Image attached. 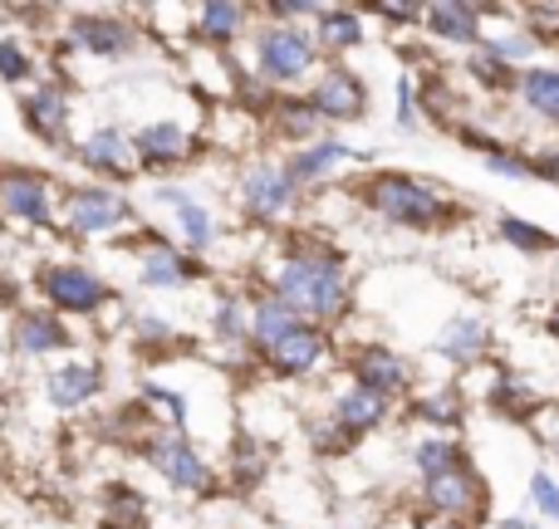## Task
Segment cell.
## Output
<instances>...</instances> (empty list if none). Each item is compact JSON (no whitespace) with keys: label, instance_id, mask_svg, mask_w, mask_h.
<instances>
[{"label":"cell","instance_id":"cell-24","mask_svg":"<svg viewBox=\"0 0 559 529\" xmlns=\"http://www.w3.org/2000/svg\"><path fill=\"white\" fill-rule=\"evenodd\" d=\"M319 45L324 49H358L364 45V20L354 10H324L319 15Z\"/></svg>","mask_w":559,"mask_h":529},{"label":"cell","instance_id":"cell-15","mask_svg":"<svg viewBox=\"0 0 559 529\" xmlns=\"http://www.w3.org/2000/svg\"><path fill=\"white\" fill-rule=\"evenodd\" d=\"M334 417H338V426H344V432H368V426H378L388 417V397L368 393V387H348V393L338 397Z\"/></svg>","mask_w":559,"mask_h":529},{"label":"cell","instance_id":"cell-43","mask_svg":"<svg viewBox=\"0 0 559 529\" xmlns=\"http://www.w3.org/2000/svg\"><path fill=\"white\" fill-rule=\"evenodd\" d=\"M555 338H559V318H555Z\"/></svg>","mask_w":559,"mask_h":529},{"label":"cell","instance_id":"cell-27","mask_svg":"<svg viewBox=\"0 0 559 529\" xmlns=\"http://www.w3.org/2000/svg\"><path fill=\"white\" fill-rule=\"evenodd\" d=\"M84 163L98 167V172H123L128 167V143L114 133V128H104V133H94L84 143Z\"/></svg>","mask_w":559,"mask_h":529},{"label":"cell","instance_id":"cell-10","mask_svg":"<svg viewBox=\"0 0 559 529\" xmlns=\"http://www.w3.org/2000/svg\"><path fill=\"white\" fill-rule=\"evenodd\" d=\"M324 353H329L324 328L299 324V328H289V334L271 348V363L280 368V373H309V368H314Z\"/></svg>","mask_w":559,"mask_h":529},{"label":"cell","instance_id":"cell-39","mask_svg":"<svg viewBox=\"0 0 559 529\" xmlns=\"http://www.w3.org/2000/svg\"><path fill=\"white\" fill-rule=\"evenodd\" d=\"M108 501H118V515H123V520H138V515H143V501H138L133 491H114Z\"/></svg>","mask_w":559,"mask_h":529},{"label":"cell","instance_id":"cell-36","mask_svg":"<svg viewBox=\"0 0 559 529\" xmlns=\"http://www.w3.org/2000/svg\"><path fill=\"white\" fill-rule=\"evenodd\" d=\"M531 49H535L531 35H521V39H486V55L501 59V64H506V59H525Z\"/></svg>","mask_w":559,"mask_h":529},{"label":"cell","instance_id":"cell-18","mask_svg":"<svg viewBox=\"0 0 559 529\" xmlns=\"http://www.w3.org/2000/svg\"><path fill=\"white\" fill-rule=\"evenodd\" d=\"M94 393H98V368H88V363H69L49 377V397H55V407H79Z\"/></svg>","mask_w":559,"mask_h":529},{"label":"cell","instance_id":"cell-17","mask_svg":"<svg viewBox=\"0 0 559 529\" xmlns=\"http://www.w3.org/2000/svg\"><path fill=\"white\" fill-rule=\"evenodd\" d=\"M348 147L344 143H334V137H329V143H314V147H305V153H295L289 157V182H314V177H324V172H334L338 163H348Z\"/></svg>","mask_w":559,"mask_h":529},{"label":"cell","instance_id":"cell-19","mask_svg":"<svg viewBox=\"0 0 559 529\" xmlns=\"http://www.w3.org/2000/svg\"><path fill=\"white\" fill-rule=\"evenodd\" d=\"M138 153H143V163H182L187 157V133L177 123H153L138 133Z\"/></svg>","mask_w":559,"mask_h":529},{"label":"cell","instance_id":"cell-34","mask_svg":"<svg viewBox=\"0 0 559 529\" xmlns=\"http://www.w3.org/2000/svg\"><path fill=\"white\" fill-rule=\"evenodd\" d=\"M472 74L481 79V84H491V88H506V84H515V79H511V64H501V59H491V55H486V49H481V55L472 59Z\"/></svg>","mask_w":559,"mask_h":529},{"label":"cell","instance_id":"cell-29","mask_svg":"<svg viewBox=\"0 0 559 529\" xmlns=\"http://www.w3.org/2000/svg\"><path fill=\"white\" fill-rule=\"evenodd\" d=\"M241 20H246L241 5H206V10H202V35L216 39V45H226V39H236Z\"/></svg>","mask_w":559,"mask_h":529},{"label":"cell","instance_id":"cell-7","mask_svg":"<svg viewBox=\"0 0 559 529\" xmlns=\"http://www.w3.org/2000/svg\"><path fill=\"white\" fill-rule=\"evenodd\" d=\"M123 216H128L123 196L104 192V187H84V192L69 196V231H79V236H104V231H114Z\"/></svg>","mask_w":559,"mask_h":529},{"label":"cell","instance_id":"cell-2","mask_svg":"<svg viewBox=\"0 0 559 529\" xmlns=\"http://www.w3.org/2000/svg\"><path fill=\"white\" fill-rule=\"evenodd\" d=\"M364 202L373 206V212H383L388 221L407 226V231H432V226H442L447 216H452V206H447L432 187L417 182V177H403V172H383V177H373V182H364Z\"/></svg>","mask_w":559,"mask_h":529},{"label":"cell","instance_id":"cell-26","mask_svg":"<svg viewBox=\"0 0 559 529\" xmlns=\"http://www.w3.org/2000/svg\"><path fill=\"white\" fill-rule=\"evenodd\" d=\"M202 269H197L192 261H182L177 251H153L143 261V285H157V289H167V285H187V279H197Z\"/></svg>","mask_w":559,"mask_h":529},{"label":"cell","instance_id":"cell-25","mask_svg":"<svg viewBox=\"0 0 559 529\" xmlns=\"http://www.w3.org/2000/svg\"><path fill=\"white\" fill-rule=\"evenodd\" d=\"M289 328H299V314L295 309H285L280 299H265L261 309H255V324H251V334H255V344L271 353V348L280 344V338L289 334Z\"/></svg>","mask_w":559,"mask_h":529},{"label":"cell","instance_id":"cell-35","mask_svg":"<svg viewBox=\"0 0 559 529\" xmlns=\"http://www.w3.org/2000/svg\"><path fill=\"white\" fill-rule=\"evenodd\" d=\"M25 74H29V59L20 55L15 39H5V45H0V79H10V84H15V79H25Z\"/></svg>","mask_w":559,"mask_h":529},{"label":"cell","instance_id":"cell-21","mask_svg":"<svg viewBox=\"0 0 559 529\" xmlns=\"http://www.w3.org/2000/svg\"><path fill=\"white\" fill-rule=\"evenodd\" d=\"M15 348L20 353H49V348H64V324L55 314H25L15 324Z\"/></svg>","mask_w":559,"mask_h":529},{"label":"cell","instance_id":"cell-30","mask_svg":"<svg viewBox=\"0 0 559 529\" xmlns=\"http://www.w3.org/2000/svg\"><path fill=\"white\" fill-rule=\"evenodd\" d=\"M501 236H506L511 245H521V251H535V255H540V251H555V236H545L540 226L521 221V216H506V221H501Z\"/></svg>","mask_w":559,"mask_h":529},{"label":"cell","instance_id":"cell-37","mask_svg":"<svg viewBox=\"0 0 559 529\" xmlns=\"http://www.w3.org/2000/svg\"><path fill=\"white\" fill-rule=\"evenodd\" d=\"M397 123H403V128L417 123V88H413V79H397Z\"/></svg>","mask_w":559,"mask_h":529},{"label":"cell","instance_id":"cell-12","mask_svg":"<svg viewBox=\"0 0 559 529\" xmlns=\"http://www.w3.org/2000/svg\"><path fill=\"white\" fill-rule=\"evenodd\" d=\"M427 25H432V35L452 39V45H476V39H481V10L447 0V5L427 10Z\"/></svg>","mask_w":559,"mask_h":529},{"label":"cell","instance_id":"cell-22","mask_svg":"<svg viewBox=\"0 0 559 529\" xmlns=\"http://www.w3.org/2000/svg\"><path fill=\"white\" fill-rule=\"evenodd\" d=\"M25 118H29V128H35L39 137H59L64 133V123H69L64 94H59V88H35L29 104H25Z\"/></svg>","mask_w":559,"mask_h":529},{"label":"cell","instance_id":"cell-8","mask_svg":"<svg viewBox=\"0 0 559 529\" xmlns=\"http://www.w3.org/2000/svg\"><path fill=\"white\" fill-rule=\"evenodd\" d=\"M147 456H153V466L177 485V491H206V481H212L206 461L182 442V436H163V442H153Z\"/></svg>","mask_w":559,"mask_h":529},{"label":"cell","instance_id":"cell-9","mask_svg":"<svg viewBox=\"0 0 559 529\" xmlns=\"http://www.w3.org/2000/svg\"><path fill=\"white\" fill-rule=\"evenodd\" d=\"M427 505H432L437 515H447V520H462V515H472L476 505H481V481H476L462 461L447 476H432V481H427Z\"/></svg>","mask_w":559,"mask_h":529},{"label":"cell","instance_id":"cell-11","mask_svg":"<svg viewBox=\"0 0 559 529\" xmlns=\"http://www.w3.org/2000/svg\"><path fill=\"white\" fill-rule=\"evenodd\" d=\"M354 373H358V387H368V393H378V397H393L407 387V363L393 348H364Z\"/></svg>","mask_w":559,"mask_h":529},{"label":"cell","instance_id":"cell-3","mask_svg":"<svg viewBox=\"0 0 559 529\" xmlns=\"http://www.w3.org/2000/svg\"><path fill=\"white\" fill-rule=\"evenodd\" d=\"M314 64V39L299 35L295 25H271L261 35V74L275 84H295Z\"/></svg>","mask_w":559,"mask_h":529},{"label":"cell","instance_id":"cell-33","mask_svg":"<svg viewBox=\"0 0 559 529\" xmlns=\"http://www.w3.org/2000/svg\"><path fill=\"white\" fill-rule=\"evenodd\" d=\"M531 501L540 505L545 520H559V485H555L545 471H535V476H531Z\"/></svg>","mask_w":559,"mask_h":529},{"label":"cell","instance_id":"cell-32","mask_svg":"<svg viewBox=\"0 0 559 529\" xmlns=\"http://www.w3.org/2000/svg\"><path fill=\"white\" fill-rule=\"evenodd\" d=\"M417 417H427L432 426H456L462 422V397L442 387V393H432L427 402H417Z\"/></svg>","mask_w":559,"mask_h":529},{"label":"cell","instance_id":"cell-13","mask_svg":"<svg viewBox=\"0 0 559 529\" xmlns=\"http://www.w3.org/2000/svg\"><path fill=\"white\" fill-rule=\"evenodd\" d=\"M0 206H5L10 216H20V221H29V226H49V192H45V182L15 177V182L0 187Z\"/></svg>","mask_w":559,"mask_h":529},{"label":"cell","instance_id":"cell-6","mask_svg":"<svg viewBox=\"0 0 559 529\" xmlns=\"http://www.w3.org/2000/svg\"><path fill=\"white\" fill-rule=\"evenodd\" d=\"M241 202L251 216L275 221V216L289 212V202H295V182H289L285 167H251L241 182Z\"/></svg>","mask_w":559,"mask_h":529},{"label":"cell","instance_id":"cell-4","mask_svg":"<svg viewBox=\"0 0 559 529\" xmlns=\"http://www.w3.org/2000/svg\"><path fill=\"white\" fill-rule=\"evenodd\" d=\"M314 113L319 118H334V123H354V118H364V108H368V88H364V79L354 74V69H344V64H334V69H324V79L314 84Z\"/></svg>","mask_w":559,"mask_h":529},{"label":"cell","instance_id":"cell-28","mask_svg":"<svg viewBox=\"0 0 559 529\" xmlns=\"http://www.w3.org/2000/svg\"><path fill=\"white\" fill-rule=\"evenodd\" d=\"M452 466H462V452H456L447 436H432V442L417 446V471H423V481H432V476H447Z\"/></svg>","mask_w":559,"mask_h":529},{"label":"cell","instance_id":"cell-40","mask_svg":"<svg viewBox=\"0 0 559 529\" xmlns=\"http://www.w3.org/2000/svg\"><path fill=\"white\" fill-rule=\"evenodd\" d=\"M378 15H383V20H393V25H413V20H417V10H413V5H378Z\"/></svg>","mask_w":559,"mask_h":529},{"label":"cell","instance_id":"cell-38","mask_svg":"<svg viewBox=\"0 0 559 529\" xmlns=\"http://www.w3.org/2000/svg\"><path fill=\"white\" fill-rule=\"evenodd\" d=\"M216 334H226V338L241 334V309H236V304H222V314H216Z\"/></svg>","mask_w":559,"mask_h":529},{"label":"cell","instance_id":"cell-31","mask_svg":"<svg viewBox=\"0 0 559 529\" xmlns=\"http://www.w3.org/2000/svg\"><path fill=\"white\" fill-rule=\"evenodd\" d=\"M319 123H324V118L314 113V104H285L280 108V133L285 137H314Z\"/></svg>","mask_w":559,"mask_h":529},{"label":"cell","instance_id":"cell-16","mask_svg":"<svg viewBox=\"0 0 559 529\" xmlns=\"http://www.w3.org/2000/svg\"><path fill=\"white\" fill-rule=\"evenodd\" d=\"M163 202L177 212V226H182V236H187V245H192V251L212 245V236H216V231H212V212H206L202 202H192V196L177 192V187H167Z\"/></svg>","mask_w":559,"mask_h":529},{"label":"cell","instance_id":"cell-14","mask_svg":"<svg viewBox=\"0 0 559 529\" xmlns=\"http://www.w3.org/2000/svg\"><path fill=\"white\" fill-rule=\"evenodd\" d=\"M481 348H486V324L472 314H456L437 338V353L452 358V363H472V358H481Z\"/></svg>","mask_w":559,"mask_h":529},{"label":"cell","instance_id":"cell-5","mask_svg":"<svg viewBox=\"0 0 559 529\" xmlns=\"http://www.w3.org/2000/svg\"><path fill=\"white\" fill-rule=\"evenodd\" d=\"M45 294H49V304L64 309V314H94L108 299V289H104V279L88 275L84 265H55V269H45Z\"/></svg>","mask_w":559,"mask_h":529},{"label":"cell","instance_id":"cell-41","mask_svg":"<svg viewBox=\"0 0 559 529\" xmlns=\"http://www.w3.org/2000/svg\"><path fill=\"white\" fill-rule=\"evenodd\" d=\"M531 172H540V177H550V182H559V157H550V153H545L540 163L531 167Z\"/></svg>","mask_w":559,"mask_h":529},{"label":"cell","instance_id":"cell-42","mask_svg":"<svg viewBox=\"0 0 559 529\" xmlns=\"http://www.w3.org/2000/svg\"><path fill=\"white\" fill-rule=\"evenodd\" d=\"M432 529H462V525H456V520H442V525H432Z\"/></svg>","mask_w":559,"mask_h":529},{"label":"cell","instance_id":"cell-23","mask_svg":"<svg viewBox=\"0 0 559 529\" xmlns=\"http://www.w3.org/2000/svg\"><path fill=\"white\" fill-rule=\"evenodd\" d=\"M521 98L540 118L559 123V69H531V74H521Z\"/></svg>","mask_w":559,"mask_h":529},{"label":"cell","instance_id":"cell-1","mask_svg":"<svg viewBox=\"0 0 559 529\" xmlns=\"http://www.w3.org/2000/svg\"><path fill=\"white\" fill-rule=\"evenodd\" d=\"M275 299L295 314L309 318H338L348 304V279L329 255H289L275 269Z\"/></svg>","mask_w":559,"mask_h":529},{"label":"cell","instance_id":"cell-20","mask_svg":"<svg viewBox=\"0 0 559 529\" xmlns=\"http://www.w3.org/2000/svg\"><path fill=\"white\" fill-rule=\"evenodd\" d=\"M74 39H79L84 49H94V55H118V49L133 45V35H128L118 20H98V15L74 20Z\"/></svg>","mask_w":559,"mask_h":529}]
</instances>
